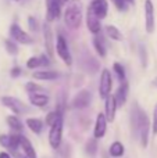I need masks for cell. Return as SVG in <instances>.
Here are the masks:
<instances>
[{
  "label": "cell",
  "mask_w": 157,
  "mask_h": 158,
  "mask_svg": "<svg viewBox=\"0 0 157 158\" xmlns=\"http://www.w3.org/2000/svg\"><path fill=\"white\" fill-rule=\"evenodd\" d=\"M149 128H150V122L146 112L142 108H139L138 104H135V108L132 110V131L135 132L142 147H147Z\"/></svg>",
  "instance_id": "cell-1"
},
{
  "label": "cell",
  "mask_w": 157,
  "mask_h": 158,
  "mask_svg": "<svg viewBox=\"0 0 157 158\" xmlns=\"http://www.w3.org/2000/svg\"><path fill=\"white\" fill-rule=\"evenodd\" d=\"M64 21L72 29L79 28L82 21V3L81 0H71L64 13Z\"/></svg>",
  "instance_id": "cell-2"
},
{
  "label": "cell",
  "mask_w": 157,
  "mask_h": 158,
  "mask_svg": "<svg viewBox=\"0 0 157 158\" xmlns=\"http://www.w3.org/2000/svg\"><path fill=\"white\" fill-rule=\"evenodd\" d=\"M61 139H63V117L57 119V122L50 128L49 132V143L53 148H58L61 144Z\"/></svg>",
  "instance_id": "cell-3"
},
{
  "label": "cell",
  "mask_w": 157,
  "mask_h": 158,
  "mask_svg": "<svg viewBox=\"0 0 157 158\" xmlns=\"http://www.w3.org/2000/svg\"><path fill=\"white\" fill-rule=\"evenodd\" d=\"M56 50H57V54L60 56V58L67 64V65H71L72 64V57L71 53H70L68 44H67V40L63 38L61 35L57 36V42H56Z\"/></svg>",
  "instance_id": "cell-4"
},
{
  "label": "cell",
  "mask_w": 157,
  "mask_h": 158,
  "mask_svg": "<svg viewBox=\"0 0 157 158\" xmlns=\"http://www.w3.org/2000/svg\"><path fill=\"white\" fill-rule=\"evenodd\" d=\"M111 87H113V79H111L110 71L103 69L102 77H100V86H99V94L102 98H107L110 96Z\"/></svg>",
  "instance_id": "cell-5"
},
{
  "label": "cell",
  "mask_w": 157,
  "mask_h": 158,
  "mask_svg": "<svg viewBox=\"0 0 157 158\" xmlns=\"http://www.w3.org/2000/svg\"><path fill=\"white\" fill-rule=\"evenodd\" d=\"M2 103L4 104L6 107H8L13 112H15V114H24V112L28 111L27 106H25L22 101H19L18 98H15V97L4 96V97H2Z\"/></svg>",
  "instance_id": "cell-6"
},
{
  "label": "cell",
  "mask_w": 157,
  "mask_h": 158,
  "mask_svg": "<svg viewBox=\"0 0 157 158\" xmlns=\"http://www.w3.org/2000/svg\"><path fill=\"white\" fill-rule=\"evenodd\" d=\"M145 24H146L147 33H152L155 31V8L152 0L145 2Z\"/></svg>",
  "instance_id": "cell-7"
},
{
  "label": "cell",
  "mask_w": 157,
  "mask_h": 158,
  "mask_svg": "<svg viewBox=\"0 0 157 158\" xmlns=\"http://www.w3.org/2000/svg\"><path fill=\"white\" fill-rule=\"evenodd\" d=\"M10 35L14 40L19 42V43H22V44H31L33 42L32 38H31L27 32H24L17 24H13L10 27Z\"/></svg>",
  "instance_id": "cell-8"
},
{
  "label": "cell",
  "mask_w": 157,
  "mask_h": 158,
  "mask_svg": "<svg viewBox=\"0 0 157 158\" xmlns=\"http://www.w3.org/2000/svg\"><path fill=\"white\" fill-rule=\"evenodd\" d=\"M61 0H46L47 7V21H54L60 17L61 13Z\"/></svg>",
  "instance_id": "cell-9"
},
{
  "label": "cell",
  "mask_w": 157,
  "mask_h": 158,
  "mask_svg": "<svg viewBox=\"0 0 157 158\" xmlns=\"http://www.w3.org/2000/svg\"><path fill=\"white\" fill-rule=\"evenodd\" d=\"M91 97L92 96L88 90H81V92L74 97L71 106L74 107V108H79V110L86 108V107L89 106V103H91Z\"/></svg>",
  "instance_id": "cell-10"
},
{
  "label": "cell",
  "mask_w": 157,
  "mask_h": 158,
  "mask_svg": "<svg viewBox=\"0 0 157 158\" xmlns=\"http://www.w3.org/2000/svg\"><path fill=\"white\" fill-rule=\"evenodd\" d=\"M106 129H107V119H106L104 114H97L96 123H95V139H102L106 135Z\"/></svg>",
  "instance_id": "cell-11"
},
{
  "label": "cell",
  "mask_w": 157,
  "mask_h": 158,
  "mask_svg": "<svg viewBox=\"0 0 157 158\" xmlns=\"http://www.w3.org/2000/svg\"><path fill=\"white\" fill-rule=\"evenodd\" d=\"M91 8L95 14H96L97 18H104L107 15V10H108V4L106 0H93L91 4Z\"/></svg>",
  "instance_id": "cell-12"
},
{
  "label": "cell",
  "mask_w": 157,
  "mask_h": 158,
  "mask_svg": "<svg viewBox=\"0 0 157 158\" xmlns=\"http://www.w3.org/2000/svg\"><path fill=\"white\" fill-rule=\"evenodd\" d=\"M43 39H45V47H46L49 56L54 54V42H53V32L49 24L43 25Z\"/></svg>",
  "instance_id": "cell-13"
},
{
  "label": "cell",
  "mask_w": 157,
  "mask_h": 158,
  "mask_svg": "<svg viewBox=\"0 0 157 158\" xmlns=\"http://www.w3.org/2000/svg\"><path fill=\"white\" fill-rule=\"evenodd\" d=\"M116 111H117V101L114 96H108L106 98V119L107 122H113L114 118H116Z\"/></svg>",
  "instance_id": "cell-14"
},
{
  "label": "cell",
  "mask_w": 157,
  "mask_h": 158,
  "mask_svg": "<svg viewBox=\"0 0 157 158\" xmlns=\"http://www.w3.org/2000/svg\"><path fill=\"white\" fill-rule=\"evenodd\" d=\"M86 25H88L89 31L95 35L100 32V21L91 8H88V14H86Z\"/></svg>",
  "instance_id": "cell-15"
},
{
  "label": "cell",
  "mask_w": 157,
  "mask_h": 158,
  "mask_svg": "<svg viewBox=\"0 0 157 158\" xmlns=\"http://www.w3.org/2000/svg\"><path fill=\"white\" fill-rule=\"evenodd\" d=\"M19 147H21L22 153H24L28 158H38L33 146L31 144V142L25 136H21V139H19Z\"/></svg>",
  "instance_id": "cell-16"
},
{
  "label": "cell",
  "mask_w": 157,
  "mask_h": 158,
  "mask_svg": "<svg viewBox=\"0 0 157 158\" xmlns=\"http://www.w3.org/2000/svg\"><path fill=\"white\" fill-rule=\"evenodd\" d=\"M127 96H128V85L127 83H122L121 86L118 87V90L116 92L114 97H116V101H117V106L122 107L127 101Z\"/></svg>",
  "instance_id": "cell-17"
},
{
  "label": "cell",
  "mask_w": 157,
  "mask_h": 158,
  "mask_svg": "<svg viewBox=\"0 0 157 158\" xmlns=\"http://www.w3.org/2000/svg\"><path fill=\"white\" fill-rule=\"evenodd\" d=\"M42 65H49V58L46 56H40V57H32L28 60L27 63V67L29 69L32 68H38V67H42Z\"/></svg>",
  "instance_id": "cell-18"
},
{
  "label": "cell",
  "mask_w": 157,
  "mask_h": 158,
  "mask_svg": "<svg viewBox=\"0 0 157 158\" xmlns=\"http://www.w3.org/2000/svg\"><path fill=\"white\" fill-rule=\"evenodd\" d=\"M29 101H31V104H33V106H36V107H45L47 104V101H49V97H47L46 94L32 93L29 97Z\"/></svg>",
  "instance_id": "cell-19"
},
{
  "label": "cell",
  "mask_w": 157,
  "mask_h": 158,
  "mask_svg": "<svg viewBox=\"0 0 157 158\" xmlns=\"http://www.w3.org/2000/svg\"><path fill=\"white\" fill-rule=\"evenodd\" d=\"M108 151H110V156L114 157V158H120L124 156L125 153V148H124V144H122L121 142H114L111 143L110 148H108Z\"/></svg>",
  "instance_id": "cell-20"
},
{
  "label": "cell",
  "mask_w": 157,
  "mask_h": 158,
  "mask_svg": "<svg viewBox=\"0 0 157 158\" xmlns=\"http://www.w3.org/2000/svg\"><path fill=\"white\" fill-rule=\"evenodd\" d=\"M33 78L40 79V81H54L58 78V74L52 71H36L33 72Z\"/></svg>",
  "instance_id": "cell-21"
},
{
  "label": "cell",
  "mask_w": 157,
  "mask_h": 158,
  "mask_svg": "<svg viewBox=\"0 0 157 158\" xmlns=\"http://www.w3.org/2000/svg\"><path fill=\"white\" fill-rule=\"evenodd\" d=\"M27 125L33 133L39 135L42 132V128H43V122L38 118H28L27 119Z\"/></svg>",
  "instance_id": "cell-22"
},
{
  "label": "cell",
  "mask_w": 157,
  "mask_h": 158,
  "mask_svg": "<svg viewBox=\"0 0 157 158\" xmlns=\"http://www.w3.org/2000/svg\"><path fill=\"white\" fill-rule=\"evenodd\" d=\"M7 123H8V126H10L13 131H15V132H21L22 131V122L17 117H14V115H8L7 117Z\"/></svg>",
  "instance_id": "cell-23"
},
{
  "label": "cell",
  "mask_w": 157,
  "mask_h": 158,
  "mask_svg": "<svg viewBox=\"0 0 157 158\" xmlns=\"http://www.w3.org/2000/svg\"><path fill=\"white\" fill-rule=\"evenodd\" d=\"M106 33H107L108 38H111L113 40H121V38H122L121 32H120L116 27H113V25H107V27H106Z\"/></svg>",
  "instance_id": "cell-24"
},
{
  "label": "cell",
  "mask_w": 157,
  "mask_h": 158,
  "mask_svg": "<svg viewBox=\"0 0 157 158\" xmlns=\"http://www.w3.org/2000/svg\"><path fill=\"white\" fill-rule=\"evenodd\" d=\"M93 44H95V49H96V52L99 53L100 57H104L106 47H104V44H103V42L100 40V38H93Z\"/></svg>",
  "instance_id": "cell-25"
},
{
  "label": "cell",
  "mask_w": 157,
  "mask_h": 158,
  "mask_svg": "<svg viewBox=\"0 0 157 158\" xmlns=\"http://www.w3.org/2000/svg\"><path fill=\"white\" fill-rule=\"evenodd\" d=\"M60 117H63L61 114H58L57 111H52V112H49L47 114V117H46V125H49L50 128H52L53 125H54L56 122H57V119Z\"/></svg>",
  "instance_id": "cell-26"
},
{
  "label": "cell",
  "mask_w": 157,
  "mask_h": 158,
  "mask_svg": "<svg viewBox=\"0 0 157 158\" xmlns=\"http://www.w3.org/2000/svg\"><path fill=\"white\" fill-rule=\"evenodd\" d=\"M85 150H86V153H88L89 156H95V154H96V151H97V142H96V139L88 140Z\"/></svg>",
  "instance_id": "cell-27"
},
{
  "label": "cell",
  "mask_w": 157,
  "mask_h": 158,
  "mask_svg": "<svg viewBox=\"0 0 157 158\" xmlns=\"http://www.w3.org/2000/svg\"><path fill=\"white\" fill-rule=\"evenodd\" d=\"M4 44H6V49H7V52L10 53V54H17V53H18V47H17V44L14 43V42L6 39Z\"/></svg>",
  "instance_id": "cell-28"
},
{
  "label": "cell",
  "mask_w": 157,
  "mask_h": 158,
  "mask_svg": "<svg viewBox=\"0 0 157 158\" xmlns=\"http://www.w3.org/2000/svg\"><path fill=\"white\" fill-rule=\"evenodd\" d=\"M114 71H116V74L118 75V78L121 79V81H124L125 79V69L122 68L121 64H118V63L114 64Z\"/></svg>",
  "instance_id": "cell-29"
},
{
  "label": "cell",
  "mask_w": 157,
  "mask_h": 158,
  "mask_svg": "<svg viewBox=\"0 0 157 158\" xmlns=\"http://www.w3.org/2000/svg\"><path fill=\"white\" fill-rule=\"evenodd\" d=\"M0 144L10 150V135H2L0 136Z\"/></svg>",
  "instance_id": "cell-30"
},
{
  "label": "cell",
  "mask_w": 157,
  "mask_h": 158,
  "mask_svg": "<svg viewBox=\"0 0 157 158\" xmlns=\"http://www.w3.org/2000/svg\"><path fill=\"white\" fill-rule=\"evenodd\" d=\"M118 10H127V0H111Z\"/></svg>",
  "instance_id": "cell-31"
},
{
  "label": "cell",
  "mask_w": 157,
  "mask_h": 158,
  "mask_svg": "<svg viewBox=\"0 0 157 158\" xmlns=\"http://www.w3.org/2000/svg\"><path fill=\"white\" fill-rule=\"evenodd\" d=\"M28 25H29V29L31 31H33V32H35V31H38V22H36V19L33 18L32 15L28 17Z\"/></svg>",
  "instance_id": "cell-32"
},
{
  "label": "cell",
  "mask_w": 157,
  "mask_h": 158,
  "mask_svg": "<svg viewBox=\"0 0 157 158\" xmlns=\"http://www.w3.org/2000/svg\"><path fill=\"white\" fill-rule=\"evenodd\" d=\"M152 129L153 133L157 135V104L155 107V111H153V123H152Z\"/></svg>",
  "instance_id": "cell-33"
},
{
  "label": "cell",
  "mask_w": 157,
  "mask_h": 158,
  "mask_svg": "<svg viewBox=\"0 0 157 158\" xmlns=\"http://www.w3.org/2000/svg\"><path fill=\"white\" fill-rule=\"evenodd\" d=\"M27 90L28 92H39V90H40V87L38 86V85H35V83H32V82H28L27 83Z\"/></svg>",
  "instance_id": "cell-34"
},
{
  "label": "cell",
  "mask_w": 157,
  "mask_h": 158,
  "mask_svg": "<svg viewBox=\"0 0 157 158\" xmlns=\"http://www.w3.org/2000/svg\"><path fill=\"white\" fill-rule=\"evenodd\" d=\"M18 75H21V69H19L18 67H15V68L11 69V77H13V78H17Z\"/></svg>",
  "instance_id": "cell-35"
},
{
  "label": "cell",
  "mask_w": 157,
  "mask_h": 158,
  "mask_svg": "<svg viewBox=\"0 0 157 158\" xmlns=\"http://www.w3.org/2000/svg\"><path fill=\"white\" fill-rule=\"evenodd\" d=\"M13 154H14V157H15V158H28L25 154H21V153H18V151H14Z\"/></svg>",
  "instance_id": "cell-36"
},
{
  "label": "cell",
  "mask_w": 157,
  "mask_h": 158,
  "mask_svg": "<svg viewBox=\"0 0 157 158\" xmlns=\"http://www.w3.org/2000/svg\"><path fill=\"white\" fill-rule=\"evenodd\" d=\"M0 158H11V156L8 153H6V151H2L0 153Z\"/></svg>",
  "instance_id": "cell-37"
},
{
  "label": "cell",
  "mask_w": 157,
  "mask_h": 158,
  "mask_svg": "<svg viewBox=\"0 0 157 158\" xmlns=\"http://www.w3.org/2000/svg\"><path fill=\"white\" fill-rule=\"evenodd\" d=\"M67 2H68V0H61V3H63V4H66Z\"/></svg>",
  "instance_id": "cell-38"
},
{
  "label": "cell",
  "mask_w": 157,
  "mask_h": 158,
  "mask_svg": "<svg viewBox=\"0 0 157 158\" xmlns=\"http://www.w3.org/2000/svg\"><path fill=\"white\" fill-rule=\"evenodd\" d=\"M128 3H135V0H127Z\"/></svg>",
  "instance_id": "cell-39"
},
{
  "label": "cell",
  "mask_w": 157,
  "mask_h": 158,
  "mask_svg": "<svg viewBox=\"0 0 157 158\" xmlns=\"http://www.w3.org/2000/svg\"><path fill=\"white\" fill-rule=\"evenodd\" d=\"M155 85H157V81H155Z\"/></svg>",
  "instance_id": "cell-40"
}]
</instances>
